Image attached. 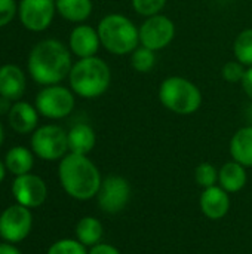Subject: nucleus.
Returning a JSON list of instances; mask_svg holds the SVG:
<instances>
[{
    "mask_svg": "<svg viewBox=\"0 0 252 254\" xmlns=\"http://www.w3.org/2000/svg\"><path fill=\"white\" fill-rule=\"evenodd\" d=\"M138 28H140V45L154 52L168 48L177 33L175 22L163 13L147 16Z\"/></svg>",
    "mask_w": 252,
    "mask_h": 254,
    "instance_id": "8",
    "label": "nucleus"
},
{
    "mask_svg": "<svg viewBox=\"0 0 252 254\" xmlns=\"http://www.w3.org/2000/svg\"><path fill=\"white\" fill-rule=\"evenodd\" d=\"M68 48L77 58L95 57L101 48L97 28L88 24H77L68 36Z\"/></svg>",
    "mask_w": 252,
    "mask_h": 254,
    "instance_id": "13",
    "label": "nucleus"
},
{
    "mask_svg": "<svg viewBox=\"0 0 252 254\" xmlns=\"http://www.w3.org/2000/svg\"><path fill=\"white\" fill-rule=\"evenodd\" d=\"M34 106L39 115L48 119H64L76 106V94L59 83L43 86L34 100Z\"/></svg>",
    "mask_w": 252,
    "mask_h": 254,
    "instance_id": "6",
    "label": "nucleus"
},
{
    "mask_svg": "<svg viewBox=\"0 0 252 254\" xmlns=\"http://www.w3.org/2000/svg\"><path fill=\"white\" fill-rule=\"evenodd\" d=\"M27 79L21 67L15 64H3L0 67V95L10 101H19L25 92Z\"/></svg>",
    "mask_w": 252,
    "mask_h": 254,
    "instance_id": "16",
    "label": "nucleus"
},
{
    "mask_svg": "<svg viewBox=\"0 0 252 254\" xmlns=\"http://www.w3.org/2000/svg\"><path fill=\"white\" fill-rule=\"evenodd\" d=\"M100 208L107 214H117L126 208L131 199V185L120 176H108L102 180L97 193Z\"/></svg>",
    "mask_w": 252,
    "mask_h": 254,
    "instance_id": "10",
    "label": "nucleus"
},
{
    "mask_svg": "<svg viewBox=\"0 0 252 254\" xmlns=\"http://www.w3.org/2000/svg\"><path fill=\"white\" fill-rule=\"evenodd\" d=\"M12 195L16 204L27 208H37L46 201L48 188L42 177L28 173L15 177L12 183Z\"/></svg>",
    "mask_w": 252,
    "mask_h": 254,
    "instance_id": "12",
    "label": "nucleus"
},
{
    "mask_svg": "<svg viewBox=\"0 0 252 254\" xmlns=\"http://www.w3.org/2000/svg\"><path fill=\"white\" fill-rule=\"evenodd\" d=\"M235 60L242 63L245 67H252V28L242 30L233 42Z\"/></svg>",
    "mask_w": 252,
    "mask_h": 254,
    "instance_id": "23",
    "label": "nucleus"
},
{
    "mask_svg": "<svg viewBox=\"0 0 252 254\" xmlns=\"http://www.w3.org/2000/svg\"><path fill=\"white\" fill-rule=\"evenodd\" d=\"M18 13V3L15 0H0V28L12 22Z\"/></svg>",
    "mask_w": 252,
    "mask_h": 254,
    "instance_id": "29",
    "label": "nucleus"
},
{
    "mask_svg": "<svg viewBox=\"0 0 252 254\" xmlns=\"http://www.w3.org/2000/svg\"><path fill=\"white\" fill-rule=\"evenodd\" d=\"M71 51L58 39H43L37 42L27 60V70L31 79L42 86L61 83L68 79L73 67Z\"/></svg>",
    "mask_w": 252,
    "mask_h": 254,
    "instance_id": "1",
    "label": "nucleus"
},
{
    "mask_svg": "<svg viewBox=\"0 0 252 254\" xmlns=\"http://www.w3.org/2000/svg\"><path fill=\"white\" fill-rule=\"evenodd\" d=\"M33 228V214L30 208L13 204L0 214V237L10 244L24 241Z\"/></svg>",
    "mask_w": 252,
    "mask_h": 254,
    "instance_id": "9",
    "label": "nucleus"
},
{
    "mask_svg": "<svg viewBox=\"0 0 252 254\" xmlns=\"http://www.w3.org/2000/svg\"><path fill=\"white\" fill-rule=\"evenodd\" d=\"M131 67L137 73H150L156 65V52L140 45L131 55Z\"/></svg>",
    "mask_w": 252,
    "mask_h": 254,
    "instance_id": "24",
    "label": "nucleus"
},
{
    "mask_svg": "<svg viewBox=\"0 0 252 254\" xmlns=\"http://www.w3.org/2000/svg\"><path fill=\"white\" fill-rule=\"evenodd\" d=\"M195 180L203 189L212 188L218 182V170L209 162H202L195 170Z\"/></svg>",
    "mask_w": 252,
    "mask_h": 254,
    "instance_id": "25",
    "label": "nucleus"
},
{
    "mask_svg": "<svg viewBox=\"0 0 252 254\" xmlns=\"http://www.w3.org/2000/svg\"><path fill=\"white\" fill-rule=\"evenodd\" d=\"M31 150L43 161L62 159L68 152V138L64 128L55 124L39 127L31 134Z\"/></svg>",
    "mask_w": 252,
    "mask_h": 254,
    "instance_id": "7",
    "label": "nucleus"
},
{
    "mask_svg": "<svg viewBox=\"0 0 252 254\" xmlns=\"http://www.w3.org/2000/svg\"><path fill=\"white\" fill-rule=\"evenodd\" d=\"M55 13V0H19L18 4L21 24L33 33H40L49 28Z\"/></svg>",
    "mask_w": 252,
    "mask_h": 254,
    "instance_id": "11",
    "label": "nucleus"
},
{
    "mask_svg": "<svg viewBox=\"0 0 252 254\" xmlns=\"http://www.w3.org/2000/svg\"><path fill=\"white\" fill-rule=\"evenodd\" d=\"M88 254H120V252L110 244H101L100 243V244L91 247V252Z\"/></svg>",
    "mask_w": 252,
    "mask_h": 254,
    "instance_id": "31",
    "label": "nucleus"
},
{
    "mask_svg": "<svg viewBox=\"0 0 252 254\" xmlns=\"http://www.w3.org/2000/svg\"><path fill=\"white\" fill-rule=\"evenodd\" d=\"M58 176L65 193L77 201L97 196L102 183L100 170L86 155H65L59 162Z\"/></svg>",
    "mask_w": 252,
    "mask_h": 254,
    "instance_id": "2",
    "label": "nucleus"
},
{
    "mask_svg": "<svg viewBox=\"0 0 252 254\" xmlns=\"http://www.w3.org/2000/svg\"><path fill=\"white\" fill-rule=\"evenodd\" d=\"M3 140H4V129H3V124H1V121H0V146H1V143H3Z\"/></svg>",
    "mask_w": 252,
    "mask_h": 254,
    "instance_id": "35",
    "label": "nucleus"
},
{
    "mask_svg": "<svg viewBox=\"0 0 252 254\" xmlns=\"http://www.w3.org/2000/svg\"><path fill=\"white\" fill-rule=\"evenodd\" d=\"M9 127L18 134H30L37 129L39 112L36 106L27 101H13L12 109L7 115Z\"/></svg>",
    "mask_w": 252,
    "mask_h": 254,
    "instance_id": "14",
    "label": "nucleus"
},
{
    "mask_svg": "<svg viewBox=\"0 0 252 254\" xmlns=\"http://www.w3.org/2000/svg\"><path fill=\"white\" fill-rule=\"evenodd\" d=\"M46 254H88L86 247L79 243L77 240L64 238L59 241H55Z\"/></svg>",
    "mask_w": 252,
    "mask_h": 254,
    "instance_id": "26",
    "label": "nucleus"
},
{
    "mask_svg": "<svg viewBox=\"0 0 252 254\" xmlns=\"http://www.w3.org/2000/svg\"><path fill=\"white\" fill-rule=\"evenodd\" d=\"M4 165H6V170L15 177L28 174L31 168L34 167V153L33 150L24 146H15L7 150L4 156Z\"/></svg>",
    "mask_w": 252,
    "mask_h": 254,
    "instance_id": "21",
    "label": "nucleus"
},
{
    "mask_svg": "<svg viewBox=\"0 0 252 254\" xmlns=\"http://www.w3.org/2000/svg\"><path fill=\"white\" fill-rule=\"evenodd\" d=\"M4 176H6V165H4V162L0 161V183L4 180Z\"/></svg>",
    "mask_w": 252,
    "mask_h": 254,
    "instance_id": "34",
    "label": "nucleus"
},
{
    "mask_svg": "<svg viewBox=\"0 0 252 254\" xmlns=\"http://www.w3.org/2000/svg\"><path fill=\"white\" fill-rule=\"evenodd\" d=\"M104 235V228L100 220L95 217L86 216L79 220L76 225V237L77 241L82 243L85 247H94L101 243Z\"/></svg>",
    "mask_w": 252,
    "mask_h": 254,
    "instance_id": "22",
    "label": "nucleus"
},
{
    "mask_svg": "<svg viewBox=\"0 0 252 254\" xmlns=\"http://www.w3.org/2000/svg\"><path fill=\"white\" fill-rule=\"evenodd\" d=\"M12 104H13V101L0 95V116H7L12 109Z\"/></svg>",
    "mask_w": 252,
    "mask_h": 254,
    "instance_id": "32",
    "label": "nucleus"
},
{
    "mask_svg": "<svg viewBox=\"0 0 252 254\" xmlns=\"http://www.w3.org/2000/svg\"><path fill=\"white\" fill-rule=\"evenodd\" d=\"M68 152L77 155H88L97 144V134L88 124H76L67 132Z\"/></svg>",
    "mask_w": 252,
    "mask_h": 254,
    "instance_id": "17",
    "label": "nucleus"
},
{
    "mask_svg": "<svg viewBox=\"0 0 252 254\" xmlns=\"http://www.w3.org/2000/svg\"><path fill=\"white\" fill-rule=\"evenodd\" d=\"M199 205L202 213L211 220L223 219L230 210V198L229 192H226L221 186H212L203 189Z\"/></svg>",
    "mask_w": 252,
    "mask_h": 254,
    "instance_id": "15",
    "label": "nucleus"
},
{
    "mask_svg": "<svg viewBox=\"0 0 252 254\" xmlns=\"http://www.w3.org/2000/svg\"><path fill=\"white\" fill-rule=\"evenodd\" d=\"M70 89L80 98L95 100L107 92L111 83L110 65L100 57L79 58L68 74Z\"/></svg>",
    "mask_w": 252,
    "mask_h": 254,
    "instance_id": "3",
    "label": "nucleus"
},
{
    "mask_svg": "<svg viewBox=\"0 0 252 254\" xmlns=\"http://www.w3.org/2000/svg\"><path fill=\"white\" fill-rule=\"evenodd\" d=\"M101 48L113 55H131L140 46V28L122 13H108L97 25Z\"/></svg>",
    "mask_w": 252,
    "mask_h": 254,
    "instance_id": "4",
    "label": "nucleus"
},
{
    "mask_svg": "<svg viewBox=\"0 0 252 254\" xmlns=\"http://www.w3.org/2000/svg\"><path fill=\"white\" fill-rule=\"evenodd\" d=\"M247 167L236 161L226 162L220 171H218V183L220 186L229 192V193H236L242 190L247 185L248 176H247Z\"/></svg>",
    "mask_w": 252,
    "mask_h": 254,
    "instance_id": "18",
    "label": "nucleus"
},
{
    "mask_svg": "<svg viewBox=\"0 0 252 254\" xmlns=\"http://www.w3.org/2000/svg\"><path fill=\"white\" fill-rule=\"evenodd\" d=\"M157 95L160 104L166 110L181 116L196 113L203 101L199 86L183 76H169L163 79L159 85Z\"/></svg>",
    "mask_w": 252,
    "mask_h": 254,
    "instance_id": "5",
    "label": "nucleus"
},
{
    "mask_svg": "<svg viewBox=\"0 0 252 254\" xmlns=\"http://www.w3.org/2000/svg\"><path fill=\"white\" fill-rule=\"evenodd\" d=\"M56 13L70 22H85L94 10L92 0H55Z\"/></svg>",
    "mask_w": 252,
    "mask_h": 254,
    "instance_id": "20",
    "label": "nucleus"
},
{
    "mask_svg": "<svg viewBox=\"0 0 252 254\" xmlns=\"http://www.w3.org/2000/svg\"><path fill=\"white\" fill-rule=\"evenodd\" d=\"M0 254H22L13 244L10 243H4L0 244Z\"/></svg>",
    "mask_w": 252,
    "mask_h": 254,
    "instance_id": "33",
    "label": "nucleus"
},
{
    "mask_svg": "<svg viewBox=\"0 0 252 254\" xmlns=\"http://www.w3.org/2000/svg\"><path fill=\"white\" fill-rule=\"evenodd\" d=\"M166 3L168 0H131L134 10L138 15L146 16V18L160 13L163 7L166 6Z\"/></svg>",
    "mask_w": 252,
    "mask_h": 254,
    "instance_id": "27",
    "label": "nucleus"
},
{
    "mask_svg": "<svg viewBox=\"0 0 252 254\" xmlns=\"http://www.w3.org/2000/svg\"><path fill=\"white\" fill-rule=\"evenodd\" d=\"M230 155L233 161L244 167H252V125L239 128L230 140Z\"/></svg>",
    "mask_w": 252,
    "mask_h": 254,
    "instance_id": "19",
    "label": "nucleus"
},
{
    "mask_svg": "<svg viewBox=\"0 0 252 254\" xmlns=\"http://www.w3.org/2000/svg\"><path fill=\"white\" fill-rule=\"evenodd\" d=\"M245 71H247V67L242 63H239L238 60H232L223 65L221 77L227 83H241L245 76Z\"/></svg>",
    "mask_w": 252,
    "mask_h": 254,
    "instance_id": "28",
    "label": "nucleus"
},
{
    "mask_svg": "<svg viewBox=\"0 0 252 254\" xmlns=\"http://www.w3.org/2000/svg\"><path fill=\"white\" fill-rule=\"evenodd\" d=\"M241 85H242L245 95L252 101V67H247V71H245V76H244Z\"/></svg>",
    "mask_w": 252,
    "mask_h": 254,
    "instance_id": "30",
    "label": "nucleus"
}]
</instances>
